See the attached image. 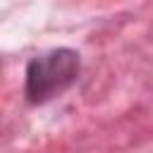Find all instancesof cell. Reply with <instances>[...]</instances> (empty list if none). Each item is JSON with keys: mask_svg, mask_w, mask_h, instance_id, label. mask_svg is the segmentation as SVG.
Returning a JSON list of instances; mask_svg holds the SVG:
<instances>
[{"mask_svg": "<svg viewBox=\"0 0 153 153\" xmlns=\"http://www.w3.org/2000/svg\"><path fill=\"white\" fill-rule=\"evenodd\" d=\"M79 69L81 60L69 48H55L50 53L33 57L26 67V86H24L29 103L38 105L55 98L76 81Z\"/></svg>", "mask_w": 153, "mask_h": 153, "instance_id": "1", "label": "cell"}]
</instances>
